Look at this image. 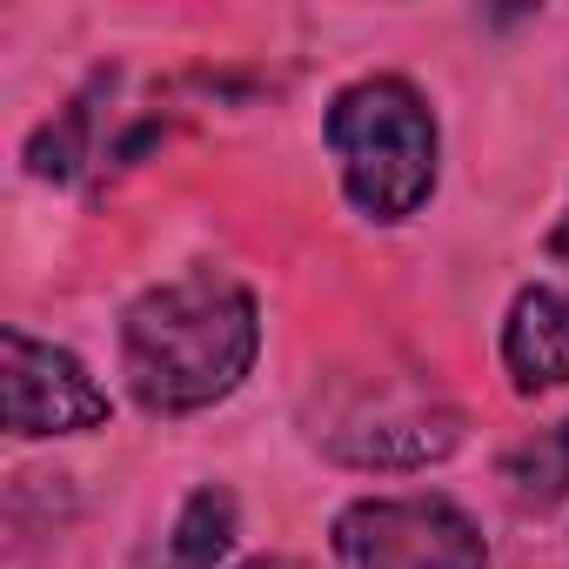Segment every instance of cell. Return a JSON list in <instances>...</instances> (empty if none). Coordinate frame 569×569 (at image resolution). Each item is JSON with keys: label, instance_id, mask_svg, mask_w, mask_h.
<instances>
[{"label": "cell", "instance_id": "1", "mask_svg": "<svg viewBox=\"0 0 569 569\" xmlns=\"http://www.w3.org/2000/svg\"><path fill=\"white\" fill-rule=\"evenodd\" d=\"M261 349L254 296L234 274H174L161 289L134 296L121 316V376L141 409L194 416L241 389Z\"/></svg>", "mask_w": 569, "mask_h": 569}, {"label": "cell", "instance_id": "2", "mask_svg": "<svg viewBox=\"0 0 569 569\" xmlns=\"http://www.w3.org/2000/svg\"><path fill=\"white\" fill-rule=\"evenodd\" d=\"M329 148L342 188L376 221H409L436 188V121L402 74H369L329 101Z\"/></svg>", "mask_w": 569, "mask_h": 569}, {"label": "cell", "instance_id": "3", "mask_svg": "<svg viewBox=\"0 0 569 569\" xmlns=\"http://www.w3.org/2000/svg\"><path fill=\"white\" fill-rule=\"evenodd\" d=\"M342 569H489L482 529L449 496H362L336 516Z\"/></svg>", "mask_w": 569, "mask_h": 569}, {"label": "cell", "instance_id": "4", "mask_svg": "<svg viewBox=\"0 0 569 569\" xmlns=\"http://www.w3.org/2000/svg\"><path fill=\"white\" fill-rule=\"evenodd\" d=\"M0 409L14 436H74L108 422V389L68 349L8 329L0 336Z\"/></svg>", "mask_w": 569, "mask_h": 569}, {"label": "cell", "instance_id": "5", "mask_svg": "<svg viewBox=\"0 0 569 569\" xmlns=\"http://www.w3.org/2000/svg\"><path fill=\"white\" fill-rule=\"evenodd\" d=\"M329 442V456L356 462V469H429L462 442V416L436 396H396L382 409H349L336 416V429H316Z\"/></svg>", "mask_w": 569, "mask_h": 569}, {"label": "cell", "instance_id": "6", "mask_svg": "<svg viewBox=\"0 0 569 569\" xmlns=\"http://www.w3.org/2000/svg\"><path fill=\"white\" fill-rule=\"evenodd\" d=\"M502 369L522 396L536 389H556L569 382V289L556 281H536L509 302V322H502Z\"/></svg>", "mask_w": 569, "mask_h": 569}, {"label": "cell", "instance_id": "7", "mask_svg": "<svg viewBox=\"0 0 569 569\" xmlns=\"http://www.w3.org/2000/svg\"><path fill=\"white\" fill-rule=\"evenodd\" d=\"M502 489L516 496V509H556L569 496V416L502 456Z\"/></svg>", "mask_w": 569, "mask_h": 569}, {"label": "cell", "instance_id": "8", "mask_svg": "<svg viewBox=\"0 0 569 569\" xmlns=\"http://www.w3.org/2000/svg\"><path fill=\"white\" fill-rule=\"evenodd\" d=\"M234 542V496L228 489H194L174 516V536L161 549V569H214Z\"/></svg>", "mask_w": 569, "mask_h": 569}, {"label": "cell", "instance_id": "9", "mask_svg": "<svg viewBox=\"0 0 569 569\" xmlns=\"http://www.w3.org/2000/svg\"><path fill=\"white\" fill-rule=\"evenodd\" d=\"M549 254L569 261V208H562V221H556V234H549Z\"/></svg>", "mask_w": 569, "mask_h": 569}, {"label": "cell", "instance_id": "10", "mask_svg": "<svg viewBox=\"0 0 569 569\" xmlns=\"http://www.w3.org/2000/svg\"><path fill=\"white\" fill-rule=\"evenodd\" d=\"M241 569H302V562H289V556H254V562H241Z\"/></svg>", "mask_w": 569, "mask_h": 569}]
</instances>
